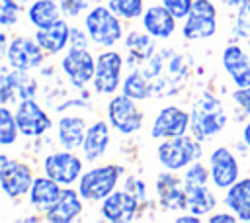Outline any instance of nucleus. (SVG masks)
Returning <instances> with one entry per match:
<instances>
[{"label":"nucleus","instance_id":"obj_29","mask_svg":"<svg viewBox=\"0 0 250 223\" xmlns=\"http://www.w3.org/2000/svg\"><path fill=\"white\" fill-rule=\"evenodd\" d=\"M25 16L35 29H41L61 20L62 12L59 6V0H29L25 8Z\"/></svg>","mask_w":250,"mask_h":223},{"label":"nucleus","instance_id":"obj_37","mask_svg":"<svg viewBox=\"0 0 250 223\" xmlns=\"http://www.w3.org/2000/svg\"><path fill=\"white\" fill-rule=\"evenodd\" d=\"M234 106L246 115L250 117V86H244V88H234L232 94H230Z\"/></svg>","mask_w":250,"mask_h":223},{"label":"nucleus","instance_id":"obj_30","mask_svg":"<svg viewBox=\"0 0 250 223\" xmlns=\"http://www.w3.org/2000/svg\"><path fill=\"white\" fill-rule=\"evenodd\" d=\"M20 135L21 133L16 121V112H12L6 104H2L0 106V145L2 147L16 145Z\"/></svg>","mask_w":250,"mask_h":223},{"label":"nucleus","instance_id":"obj_9","mask_svg":"<svg viewBox=\"0 0 250 223\" xmlns=\"http://www.w3.org/2000/svg\"><path fill=\"white\" fill-rule=\"evenodd\" d=\"M35 180L33 168L18 158H10L6 153L0 155V188L10 200H18L29 194Z\"/></svg>","mask_w":250,"mask_h":223},{"label":"nucleus","instance_id":"obj_38","mask_svg":"<svg viewBox=\"0 0 250 223\" xmlns=\"http://www.w3.org/2000/svg\"><path fill=\"white\" fill-rule=\"evenodd\" d=\"M92 45V39L88 35V31L82 27H70V43L68 47H78V49H88Z\"/></svg>","mask_w":250,"mask_h":223},{"label":"nucleus","instance_id":"obj_19","mask_svg":"<svg viewBox=\"0 0 250 223\" xmlns=\"http://www.w3.org/2000/svg\"><path fill=\"white\" fill-rule=\"evenodd\" d=\"M84 211V198L80 196L78 188L62 186L59 200L43 213V219L49 223H72Z\"/></svg>","mask_w":250,"mask_h":223},{"label":"nucleus","instance_id":"obj_34","mask_svg":"<svg viewBox=\"0 0 250 223\" xmlns=\"http://www.w3.org/2000/svg\"><path fill=\"white\" fill-rule=\"evenodd\" d=\"M59 6L66 20H74L86 16V12L90 10V0H59Z\"/></svg>","mask_w":250,"mask_h":223},{"label":"nucleus","instance_id":"obj_32","mask_svg":"<svg viewBox=\"0 0 250 223\" xmlns=\"http://www.w3.org/2000/svg\"><path fill=\"white\" fill-rule=\"evenodd\" d=\"M21 0H0V27L10 29L20 22Z\"/></svg>","mask_w":250,"mask_h":223},{"label":"nucleus","instance_id":"obj_33","mask_svg":"<svg viewBox=\"0 0 250 223\" xmlns=\"http://www.w3.org/2000/svg\"><path fill=\"white\" fill-rule=\"evenodd\" d=\"M232 33L236 39H250V0H246L242 6L236 8L234 22H232Z\"/></svg>","mask_w":250,"mask_h":223},{"label":"nucleus","instance_id":"obj_22","mask_svg":"<svg viewBox=\"0 0 250 223\" xmlns=\"http://www.w3.org/2000/svg\"><path fill=\"white\" fill-rule=\"evenodd\" d=\"M141 25L156 39H170L176 33L178 18L162 4H152L141 16Z\"/></svg>","mask_w":250,"mask_h":223},{"label":"nucleus","instance_id":"obj_21","mask_svg":"<svg viewBox=\"0 0 250 223\" xmlns=\"http://www.w3.org/2000/svg\"><path fill=\"white\" fill-rule=\"evenodd\" d=\"M125 51H127V59L125 63L135 68V67H143L146 65L154 55H156V37H152L148 31H141V29H133L125 35Z\"/></svg>","mask_w":250,"mask_h":223},{"label":"nucleus","instance_id":"obj_31","mask_svg":"<svg viewBox=\"0 0 250 223\" xmlns=\"http://www.w3.org/2000/svg\"><path fill=\"white\" fill-rule=\"evenodd\" d=\"M109 10L113 14H117L123 22H133V20H141V16L145 14V0H109L107 2Z\"/></svg>","mask_w":250,"mask_h":223},{"label":"nucleus","instance_id":"obj_24","mask_svg":"<svg viewBox=\"0 0 250 223\" xmlns=\"http://www.w3.org/2000/svg\"><path fill=\"white\" fill-rule=\"evenodd\" d=\"M86 119L78 113H62L57 119V143L61 149L80 151L86 137Z\"/></svg>","mask_w":250,"mask_h":223},{"label":"nucleus","instance_id":"obj_14","mask_svg":"<svg viewBox=\"0 0 250 223\" xmlns=\"http://www.w3.org/2000/svg\"><path fill=\"white\" fill-rule=\"evenodd\" d=\"M189 123H191V115L188 110H184L176 104H168V106L160 108L158 113L152 117L150 137L162 141V139L186 135V133H189Z\"/></svg>","mask_w":250,"mask_h":223},{"label":"nucleus","instance_id":"obj_42","mask_svg":"<svg viewBox=\"0 0 250 223\" xmlns=\"http://www.w3.org/2000/svg\"><path fill=\"white\" fill-rule=\"evenodd\" d=\"M219 2H223L225 6H229V8H234V10H236V8H238V6H242L246 0H219Z\"/></svg>","mask_w":250,"mask_h":223},{"label":"nucleus","instance_id":"obj_17","mask_svg":"<svg viewBox=\"0 0 250 223\" xmlns=\"http://www.w3.org/2000/svg\"><path fill=\"white\" fill-rule=\"evenodd\" d=\"M156 198H158V205L164 211H186V188H184V180L172 172V170H162L156 174Z\"/></svg>","mask_w":250,"mask_h":223},{"label":"nucleus","instance_id":"obj_8","mask_svg":"<svg viewBox=\"0 0 250 223\" xmlns=\"http://www.w3.org/2000/svg\"><path fill=\"white\" fill-rule=\"evenodd\" d=\"M43 174L57 180L61 186H74L84 172V156H78L76 151L61 149L47 153L41 162Z\"/></svg>","mask_w":250,"mask_h":223},{"label":"nucleus","instance_id":"obj_5","mask_svg":"<svg viewBox=\"0 0 250 223\" xmlns=\"http://www.w3.org/2000/svg\"><path fill=\"white\" fill-rule=\"evenodd\" d=\"M125 59L119 51L111 49H102L96 55V72L92 78V88L100 96H113L121 90L123 82V67Z\"/></svg>","mask_w":250,"mask_h":223},{"label":"nucleus","instance_id":"obj_27","mask_svg":"<svg viewBox=\"0 0 250 223\" xmlns=\"http://www.w3.org/2000/svg\"><path fill=\"white\" fill-rule=\"evenodd\" d=\"M223 203L227 205V209H230L238 217V221L248 223L250 221V176L238 178L232 186H229L225 190Z\"/></svg>","mask_w":250,"mask_h":223},{"label":"nucleus","instance_id":"obj_12","mask_svg":"<svg viewBox=\"0 0 250 223\" xmlns=\"http://www.w3.org/2000/svg\"><path fill=\"white\" fill-rule=\"evenodd\" d=\"M16 121H18L21 137H25V139H39L53 127L51 115L35 98H25V100L18 102Z\"/></svg>","mask_w":250,"mask_h":223},{"label":"nucleus","instance_id":"obj_2","mask_svg":"<svg viewBox=\"0 0 250 223\" xmlns=\"http://www.w3.org/2000/svg\"><path fill=\"white\" fill-rule=\"evenodd\" d=\"M201 155H203V143L191 133L172 139H162L156 147V158L160 166L172 172H182L191 162L199 160Z\"/></svg>","mask_w":250,"mask_h":223},{"label":"nucleus","instance_id":"obj_35","mask_svg":"<svg viewBox=\"0 0 250 223\" xmlns=\"http://www.w3.org/2000/svg\"><path fill=\"white\" fill-rule=\"evenodd\" d=\"M125 190H129L133 196H137L139 200H141V203H146L148 201V192H146V184L141 180V178H137V176H127L125 178V186H123Z\"/></svg>","mask_w":250,"mask_h":223},{"label":"nucleus","instance_id":"obj_3","mask_svg":"<svg viewBox=\"0 0 250 223\" xmlns=\"http://www.w3.org/2000/svg\"><path fill=\"white\" fill-rule=\"evenodd\" d=\"M84 29L88 31L92 45L102 49H111L123 39V20L104 4H96L86 12Z\"/></svg>","mask_w":250,"mask_h":223},{"label":"nucleus","instance_id":"obj_40","mask_svg":"<svg viewBox=\"0 0 250 223\" xmlns=\"http://www.w3.org/2000/svg\"><path fill=\"white\" fill-rule=\"evenodd\" d=\"M174 221H176V223H201L203 217H199V215H195V213H191V211H186V213L174 217Z\"/></svg>","mask_w":250,"mask_h":223},{"label":"nucleus","instance_id":"obj_13","mask_svg":"<svg viewBox=\"0 0 250 223\" xmlns=\"http://www.w3.org/2000/svg\"><path fill=\"white\" fill-rule=\"evenodd\" d=\"M141 200L125 188L113 190L105 200L100 201V217L109 223H129L141 213Z\"/></svg>","mask_w":250,"mask_h":223},{"label":"nucleus","instance_id":"obj_6","mask_svg":"<svg viewBox=\"0 0 250 223\" xmlns=\"http://www.w3.org/2000/svg\"><path fill=\"white\" fill-rule=\"evenodd\" d=\"M219 12L213 0H193L189 14L182 20V37L186 41L211 39L219 29Z\"/></svg>","mask_w":250,"mask_h":223},{"label":"nucleus","instance_id":"obj_44","mask_svg":"<svg viewBox=\"0 0 250 223\" xmlns=\"http://www.w3.org/2000/svg\"><path fill=\"white\" fill-rule=\"evenodd\" d=\"M246 43H248V51H250V39H246Z\"/></svg>","mask_w":250,"mask_h":223},{"label":"nucleus","instance_id":"obj_39","mask_svg":"<svg viewBox=\"0 0 250 223\" xmlns=\"http://www.w3.org/2000/svg\"><path fill=\"white\" fill-rule=\"evenodd\" d=\"M207 221H211V223H236L238 217L230 209H227V211H213V213H209Z\"/></svg>","mask_w":250,"mask_h":223},{"label":"nucleus","instance_id":"obj_15","mask_svg":"<svg viewBox=\"0 0 250 223\" xmlns=\"http://www.w3.org/2000/svg\"><path fill=\"white\" fill-rule=\"evenodd\" d=\"M37 80L25 72V70H16L10 68L8 63L2 67L0 72V104H12V102H21L25 98H35L37 96Z\"/></svg>","mask_w":250,"mask_h":223},{"label":"nucleus","instance_id":"obj_25","mask_svg":"<svg viewBox=\"0 0 250 223\" xmlns=\"http://www.w3.org/2000/svg\"><path fill=\"white\" fill-rule=\"evenodd\" d=\"M186 188V211H191L199 217H205L215 211L217 196L213 192L211 182H188Z\"/></svg>","mask_w":250,"mask_h":223},{"label":"nucleus","instance_id":"obj_23","mask_svg":"<svg viewBox=\"0 0 250 223\" xmlns=\"http://www.w3.org/2000/svg\"><path fill=\"white\" fill-rule=\"evenodd\" d=\"M70 27L72 25L62 16L55 23H51L47 27H41V29H35L33 37L37 39V43L41 45V49L47 53V57H53V55H59V53H62V51L68 49V43H70Z\"/></svg>","mask_w":250,"mask_h":223},{"label":"nucleus","instance_id":"obj_26","mask_svg":"<svg viewBox=\"0 0 250 223\" xmlns=\"http://www.w3.org/2000/svg\"><path fill=\"white\" fill-rule=\"evenodd\" d=\"M61 192H62V186L57 180L49 178L47 174H41V176H35L27 194V201L35 211L45 213L59 200Z\"/></svg>","mask_w":250,"mask_h":223},{"label":"nucleus","instance_id":"obj_1","mask_svg":"<svg viewBox=\"0 0 250 223\" xmlns=\"http://www.w3.org/2000/svg\"><path fill=\"white\" fill-rule=\"evenodd\" d=\"M189 115H191L189 133L197 137L201 143L217 137L227 127V121H229L223 102L213 92H201L193 100Z\"/></svg>","mask_w":250,"mask_h":223},{"label":"nucleus","instance_id":"obj_43","mask_svg":"<svg viewBox=\"0 0 250 223\" xmlns=\"http://www.w3.org/2000/svg\"><path fill=\"white\" fill-rule=\"evenodd\" d=\"M92 2H98V4H104V2H109V0H92Z\"/></svg>","mask_w":250,"mask_h":223},{"label":"nucleus","instance_id":"obj_7","mask_svg":"<svg viewBox=\"0 0 250 223\" xmlns=\"http://www.w3.org/2000/svg\"><path fill=\"white\" fill-rule=\"evenodd\" d=\"M105 119L109 121L113 131L127 137V135H133V133L141 131L145 113L139 108L137 100L119 92V94H113L109 98V102L105 106Z\"/></svg>","mask_w":250,"mask_h":223},{"label":"nucleus","instance_id":"obj_11","mask_svg":"<svg viewBox=\"0 0 250 223\" xmlns=\"http://www.w3.org/2000/svg\"><path fill=\"white\" fill-rule=\"evenodd\" d=\"M61 70L70 82L72 88L84 90L96 72V57L90 53V49H78L68 47L66 53L61 59Z\"/></svg>","mask_w":250,"mask_h":223},{"label":"nucleus","instance_id":"obj_10","mask_svg":"<svg viewBox=\"0 0 250 223\" xmlns=\"http://www.w3.org/2000/svg\"><path fill=\"white\" fill-rule=\"evenodd\" d=\"M4 59H6L10 68L31 72V70L43 67V63L47 59V53L41 49V45L37 43L35 37L16 35V37H12Z\"/></svg>","mask_w":250,"mask_h":223},{"label":"nucleus","instance_id":"obj_18","mask_svg":"<svg viewBox=\"0 0 250 223\" xmlns=\"http://www.w3.org/2000/svg\"><path fill=\"white\" fill-rule=\"evenodd\" d=\"M221 65L234 88L250 86V51L240 43H229L221 53Z\"/></svg>","mask_w":250,"mask_h":223},{"label":"nucleus","instance_id":"obj_36","mask_svg":"<svg viewBox=\"0 0 250 223\" xmlns=\"http://www.w3.org/2000/svg\"><path fill=\"white\" fill-rule=\"evenodd\" d=\"M160 4L164 8H168L178 20H184L189 14V10H191L193 0H160Z\"/></svg>","mask_w":250,"mask_h":223},{"label":"nucleus","instance_id":"obj_28","mask_svg":"<svg viewBox=\"0 0 250 223\" xmlns=\"http://www.w3.org/2000/svg\"><path fill=\"white\" fill-rule=\"evenodd\" d=\"M119 92H123L125 96H129L137 102H143V100H148L154 94V86H152L150 76L145 72V68L135 67L125 74Z\"/></svg>","mask_w":250,"mask_h":223},{"label":"nucleus","instance_id":"obj_41","mask_svg":"<svg viewBox=\"0 0 250 223\" xmlns=\"http://www.w3.org/2000/svg\"><path fill=\"white\" fill-rule=\"evenodd\" d=\"M242 143H244L246 149L250 151V121H246L244 127H242Z\"/></svg>","mask_w":250,"mask_h":223},{"label":"nucleus","instance_id":"obj_4","mask_svg":"<svg viewBox=\"0 0 250 223\" xmlns=\"http://www.w3.org/2000/svg\"><path fill=\"white\" fill-rule=\"evenodd\" d=\"M125 174V168L121 164H98L82 172V176L76 182V188L84 201L100 203L105 200L113 190H117V184L121 176Z\"/></svg>","mask_w":250,"mask_h":223},{"label":"nucleus","instance_id":"obj_20","mask_svg":"<svg viewBox=\"0 0 250 223\" xmlns=\"http://www.w3.org/2000/svg\"><path fill=\"white\" fill-rule=\"evenodd\" d=\"M111 145V125L107 119H96L88 125L86 137L82 143V156L88 162L100 160Z\"/></svg>","mask_w":250,"mask_h":223},{"label":"nucleus","instance_id":"obj_16","mask_svg":"<svg viewBox=\"0 0 250 223\" xmlns=\"http://www.w3.org/2000/svg\"><path fill=\"white\" fill-rule=\"evenodd\" d=\"M207 166H209V174H211V184L217 190H227L240 178L238 156L225 145H219L209 153Z\"/></svg>","mask_w":250,"mask_h":223}]
</instances>
